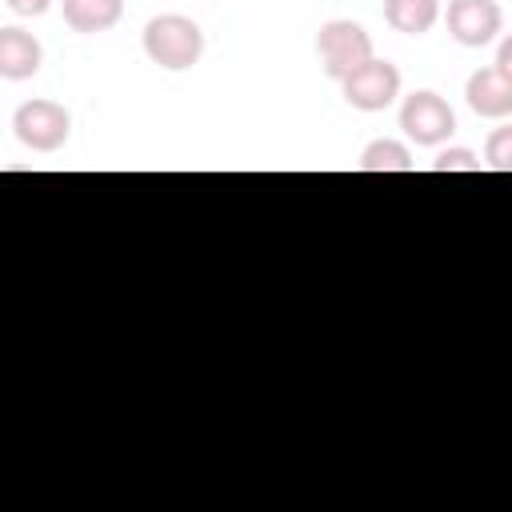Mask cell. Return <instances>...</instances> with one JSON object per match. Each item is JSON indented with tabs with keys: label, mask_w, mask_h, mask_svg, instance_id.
<instances>
[{
	"label": "cell",
	"mask_w": 512,
	"mask_h": 512,
	"mask_svg": "<svg viewBox=\"0 0 512 512\" xmlns=\"http://www.w3.org/2000/svg\"><path fill=\"white\" fill-rule=\"evenodd\" d=\"M144 52H148L152 64H160V68H168V72H184V68H192V64L200 60V52H204V32H200L196 20L176 16V12L152 16V20L144 24Z\"/></svg>",
	"instance_id": "cell-1"
},
{
	"label": "cell",
	"mask_w": 512,
	"mask_h": 512,
	"mask_svg": "<svg viewBox=\"0 0 512 512\" xmlns=\"http://www.w3.org/2000/svg\"><path fill=\"white\" fill-rule=\"evenodd\" d=\"M316 56H320L324 76L344 80L352 68H360L372 56V36L356 20H328L316 32Z\"/></svg>",
	"instance_id": "cell-2"
},
{
	"label": "cell",
	"mask_w": 512,
	"mask_h": 512,
	"mask_svg": "<svg viewBox=\"0 0 512 512\" xmlns=\"http://www.w3.org/2000/svg\"><path fill=\"white\" fill-rule=\"evenodd\" d=\"M12 132L32 152H56V148H64L72 120L56 100H24L12 116Z\"/></svg>",
	"instance_id": "cell-3"
},
{
	"label": "cell",
	"mask_w": 512,
	"mask_h": 512,
	"mask_svg": "<svg viewBox=\"0 0 512 512\" xmlns=\"http://www.w3.org/2000/svg\"><path fill=\"white\" fill-rule=\"evenodd\" d=\"M340 88H344V100H348L352 108H360V112H380V108H388V104L400 96V68H396L392 60L368 56L360 68H352V72L340 80Z\"/></svg>",
	"instance_id": "cell-4"
},
{
	"label": "cell",
	"mask_w": 512,
	"mask_h": 512,
	"mask_svg": "<svg viewBox=\"0 0 512 512\" xmlns=\"http://www.w3.org/2000/svg\"><path fill=\"white\" fill-rule=\"evenodd\" d=\"M400 128H404L408 140L432 148V144H444L456 132V116H452V108H448L444 96H436V92H412L400 104Z\"/></svg>",
	"instance_id": "cell-5"
},
{
	"label": "cell",
	"mask_w": 512,
	"mask_h": 512,
	"mask_svg": "<svg viewBox=\"0 0 512 512\" xmlns=\"http://www.w3.org/2000/svg\"><path fill=\"white\" fill-rule=\"evenodd\" d=\"M504 28V12L496 0H452L448 4V32L464 44V48H480L492 44Z\"/></svg>",
	"instance_id": "cell-6"
},
{
	"label": "cell",
	"mask_w": 512,
	"mask_h": 512,
	"mask_svg": "<svg viewBox=\"0 0 512 512\" xmlns=\"http://www.w3.org/2000/svg\"><path fill=\"white\" fill-rule=\"evenodd\" d=\"M468 108L476 116H488V120H504L512 112V72H500V68H480L468 76Z\"/></svg>",
	"instance_id": "cell-7"
},
{
	"label": "cell",
	"mask_w": 512,
	"mask_h": 512,
	"mask_svg": "<svg viewBox=\"0 0 512 512\" xmlns=\"http://www.w3.org/2000/svg\"><path fill=\"white\" fill-rule=\"evenodd\" d=\"M40 40L24 28H0V76L4 80H28L40 72Z\"/></svg>",
	"instance_id": "cell-8"
},
{
	"label": "cell",
	"mask_w": 512,
	"mask_h": 512,
	"mask_svg": "<svg viewBox=\"0 0 512 512\" xmlns=\"http://www.w3.org/2000/svg\"><path fill=\"white\" fill-rule=\"evenodd\" d=\"M60 4H64V24L72 32H108L124 12V0H60Z\"/></svg>",
	"instance_id": "cell-9"
},
{
	"label": "cell",
	"mask_w": 512,
	"mask_h": 512,
	"mask_svg": "<svg viewBox=\"0 0 512 512\" xmlns=\"http://www.w3.org/2000/svg\"><path fill=\"white\" fill-rule=\"evenodd\" d=\"M436 16H440V0H384V20L404 36L428 32Z\"/></svg>",
	"instance_id": "cell-10"
},
{
	"label": "cell",
	"mask_w": 512,
	"mask_h": 512,
	"mask_svg": "<svg viewBox=\"0 0 512 512\" xmlns=\"http://www.w3.org/2000/svg\"><path fill=\"white\" fill-rule=\"evenodd\" d=\"M360 172H412V152L400 140H372L360 152Z\"/></svg>",
	"instance_id": "cell-11"
},
{
	"label": "cell",
	"mask_w": 512,
	"mask_h": 512,
	"mask_svg": "<svg viewBox=\"0 0 512 512\" xmlns=\"http://www.w3.org/2000/svg\"><path fill=\"white\" fill-rule=\"evenodd\" d=\"M484 160H488L492 172H508V168H512V128H496V132L488 136Z\"/></svg>",
	"instance_id": "cell-12"
},
{
	"label": "cell",
	"mask_w": 512,
	"mask_h": 512,
	"mask_svg": "<svg viewBox=\"0 0 512 512\" xmlns=\"http://www.w3.org/2000/svg\"><path fill=\"white\" fill-rule=\"evenodd\" d=\"M432 172H480V160L468 148H448L432 160Z\"/></svg>",
	"instance_id": "cell-13"
},
{
	"label": "cell",
	"mask_w": 512,
	"mask_h": 512,
	"mask_svg": "<svg viewBox=\"0 0 512 512\" xmlns=\"http://www.w3.org/2000/svg\"><path fill=\"white\" fill-rule=\"evenodd\" d=\"M8 8L16 16H44L52 8V0H8Z\"/></svg>",
	"instance_id": "cell-14"
},
{
	"label": "cell",
	"mask_w": 512,
	"mask_h": 512,
	"mask_svg": "<svg viewBox=\"0 0 512 512\" xmlns=\"http://www.w3.org/2000/svg\"><path fill=\"white\" fill-rule=\"evenodd\" d=\"M492 68L512 72V40H500V48H496V64H492Z\"/></svg>",
	"instance_id": "cell-15"
}]
</instances>
